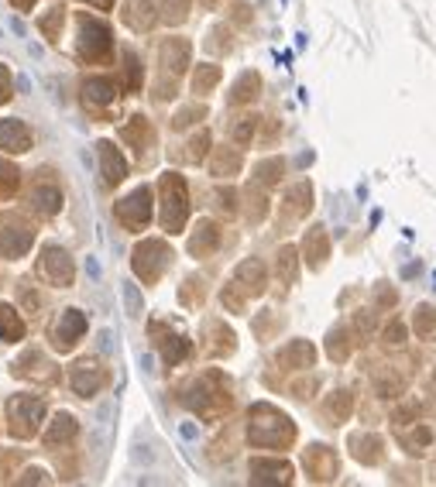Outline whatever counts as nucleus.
Listing matches in <instances>:
<instances>
[{"mask_svg": "<svg viewBox=\"0 0 436 487\" xmlns=\"http://www.w3.org/2000/svg\"><path fill=\"white\" fill-rule=\"evenodd\" d=\"M296 440V426L275 405H251L247 415V443L258 449H285Z\"/></svg>", "mask_w": 436, "mask_h": 487, "instance_id": "obj_1", "label": "nucleus"}, {"mask_svg": "<svg viewBox=\"0 0 436 487\" xmlns=\"http://www.w3.org/2000/svg\"><path fill=\"white\" fill-rule=\"evenodd\" d=\"M182 402L203 419H217V415H224L231 408V381L220 370H206L189 384Z\"/></svg>", "mask_w": 436, "mask_h": 487, "instance_id": "obj_2", "label": "nucleus"}, {"mask_svg": "<svg viewBox=\"0 0 436 487\" xmlns=\"http://www.w3.org/2000/svg\"><path fill=\"white\" fill-rule=\"evenodd\" d=\"M76 28H80V38H76V59L82 66H103L114 52V35L107 28V21L93 17V14H76Z\"/></svg>", "mask_w": 436, "mask_h": 487, "instance_id": "obj_3", "label": "nucleus"}, {"mask_svg": "<svg viewBox=\"0 0 436 487\" xmlns=\"http://www.w3.org/2000/svg\"><path fill=\"white\" fill-rule=\"evenodd\" d=\"M159 193H161V230L165 234H182L186 216H189V186L179 172H165L159 179Z\"/></svg>", "mask_w": 436, "mask_h": 487, "instance_id": "obj_4", "label": "nucleus"}, {"mask_svg": "<svg viewBox=\"0 0 436 487\" xmlns=\"http://www.w3.org/2000/svg\"><path fill=\"white\" fill-rule=\"evenodd\" d=\"M41 419H45V398L38 395H14L7 402V433L21 443L38 436Z\"/></svg>", "mask_w": 436, "mask_h": 487, "instance_id": "obj_5", "label": "nucleus"}, {"mask_svg": "<svg viewBox=\"0 0 436 487\" xmlns=\"http://www.w3.org/2000/svg\"><path fill=\"white\" fill-rule=\"evenodd\" d=\"M168 261H172V250H168V244L165 241H141L134 247V254H131V268H134V275L141 278L145 285H155L165 275V268H168Z\"/></svg>", "mask_w": 436, "mask_h": 487, "instance_id": "obj_6", "label": "nucleus"}, {"mask_svg": "<svg viewBox=\"0 0 436 487\" xmlns=\"http://www.w3.org/2000/svg\"><path fill=\"white\" fill-rule=\"evenodd\" d=\"M38 275L52 288H73V278H76V261L66 247L59 244H45L38 250Z\"/></svg>", "mask_w": 436, "mask_h": 487, "instance_id": "obj_7", "label": "nucleus"}, {"mask_svg": "<svg viewBox=\"0 0 436 487\" xmlns=\"http://www.w3.org/2000/svg\"><path fill=\"white\" fill-rule=\"evenodd\" d=\"M35 175H38V179L31 182L28 203H31V209H35L38 216L52 220V216H59V209L66 203V193H62V186H59V179H55L52 168H38Z\"/></svg>", "mask_w": 436, "mask_h": 487, "instance_id": "obj_8", "label": "nucleus"}, {"mask_svg": "<svg viewBox=\"0 0 436 487\" xmlns=\"http://www.w3.org/2000/svg\"><path fill=\"white\" fill-rule=\"evenodd\" d=\"M114 216L120 227H127L131 234L145 230L152 223V186H138L131 196H124L114 203Z\"/></svg>", "mask_w": 436, "mask_h": 487, "instance_id": "obj_9", "label": "nucleus"}, {"mask_svg": "<svg viewBox=\"0 0 436 487\" xmlns=\"http://www.w3.org/2000/svg\"><path fill=\"white\" fill-rule=\"evenodd\" d=\"M35 247V227L21 216H3L0 220V257L17 261Z\"/></svg>", "mask_w": 436, "mask_h": 487, "instance_id": "obj_10", "label": "nucleus"}, {"mask_svg": "<svg viewBox=\"0 0 436 487\" xmlns=\"http://www.w3.org/2000/svg\"><path fill=\"white\" fill-rule=\"evenodd\" d=\"M86 329H89V320H86L82 309H73V306L62 309L59 320H55V326H52V347H55L59 354H69L82 336H86Z\"/></svg>", "mask_w": 436, "mask_h": 487, "instance_id": "obj_11", "label": "nucleus"}, {"mask_svg": "<svg viewBox=\"0 0 436 487\" xmlns=\"http://www.w3.org/2000/svg\"><path fill=\"white\" fill-rule=\"evenodd\" d=\"M69 384L80 398H93L100 395V388L107 384V367L100 357H80L76 364L69 367Z\"/></svg>", "mask_w": 436, "mask_h": 487, "instance_id": "obj_12", "label": "nucleus"}, {"mask_svg": "<svg viewBox=\"0 0 436 487\" xmlns=\"http://www.w3.org/2000/svg\"><path fill=\"white\" fill-rule=\"evenodd\" d=\"M10 374L21 377V381H35V384H55L59 381V367L52 364L41 350H24L14 364H10Z\"/></svg>", "mask_w": 436, "mask_h": 487, "instance_id": "obj_13", "label": "nucleus"}, {"mask_svg": "<svg viewBox=\"0 0 436 487\" xmlns=\"http://www.w3.org/2000/svg\"><path fill=\"white\" fill-rule=\"evenodd\" d=\"M148 336L155 340V347H159L165 367H175L179 361H186V357H189V340H186V336H179L175 329H168L165 323H152V326H148Z\"/></svg>", "mask_w": 436, "mask_h": 487, "instance_id": "obj_14", "label": "nucleus"}, {"mask_svg": "<svg viewBox=\"0 0 436 487\" xmlns=\"http://www.w3.org/2000/svg\"><path fill=\"white\" fill-rule=\"evenodd\" d=\"M76 436H80V419L73 412H55V419L48 422L41 443L48 449H62V447H73Z\"/></svg>", "mask_w": 436, "mask_h": 487, "instance_id": "obj_15", "label": "nucleus"}, {"mask_svg": "<svg viewBox=\"0 0 436 487\" xmlns=\"http://www.w3.org/2000/svg\"><path fill=\"white\" fill-rule=\"evenodd\" d=\"M31 144H35V137H31L24 121H17V117H3L0 121V151L24 155V151H31Z\"/></svg>", "mask_w": 436, "mask_h": 487, "instance_id": "obj_16", "label": "nucleus"}, {"mask_svg": "<svg viewBox=\"0 0 436 487\" xmlns=\"http://www.w3.org/2000/svg\"><path fill=\"white\" fill-rule=\"evenodd\" d=\"M96 158H100V175H103V186H120L124 175H127V158L120 155V148L114 141H100L96 144Z\"/></svg>", "mask_w": 436, "mask_h": 487, "instance_id": "obj_17", "label": "nucleus"}, {"mask_svg": "<svg viewBox=\"0 0 436 487\" xmlns=\"http://www.w3.org/2000/svg\"><path fill=\"white\" fill-rule=\"evenodd\" d=\"M120 21H124L131 31L145 35V31L155 28L159 14H155V3H152V0H124V7H120Z\"/></svg>", "mask_w": 436, "mask_h": 487, "instance_id": "obj_18", "label": "nucleus"}, {"mask_svg": "<svg viewBox=\"0 0 436 487\" xmlns=\"http://www.w3.org/2000/svg\"><path fill=\"white\" fill-rule=\"evenodd\" d=\"M189 55H193V45L186 38H165L159 48V59L168 76H182L189 66Z\"/></svg>", "mask_w": 436, "mask_h": 487, "instance_id": "obj_19", "label": "nucleus"}, {"mask_svg": "<svg viewBox=\"0 0 436 487\" xmlns=\"http://www.w3.org/2000/svg\"><path fill=\"white\" fill-rule=\"evenodd\" d=\"M120 137H124L138 155H145V151L152 148V141H155V127L148 123V117L134 114V117H127V121L120 123Z\"/></svg>", "mask_w": 436, "mask_h": 487, "instance_id": "obj_20", "label": "nucleus"}, {"mask_svg": "<svg viewBox=\"0 0 436 487\" xmlns=\"http://www.w3.org/2000/svg\"><path fill=\"white\" fill-rule=\"evenodd\" d=\"M303 467H306V474L313 481H333L337 456H333V449H326V447H310L303 453Z\"/></svg>", "mask_w": 436, "mask_h": 487, "instance_id": "obj_21", "label": "nucleus"}, {"mask_svg": "<svg viewBox=\"0 0 436 487\" xmlns=\"http://www.w3.org/2000/svg\"><path fill=\"white\" fill-rule=\"evenodd\" d=\"M82 100L89 107H110L117 100V80L114 76H86L82 80Z\"/></svg>", "mask_w": 436, "mask_h": 487, "instance_id": "obj_22", "label": "nucleus"}, {"mask_svg": "<svg viewBox=\"0 0 436 487\" xmlns=\"http://www.w3.org/2000/svg\"><path fill=\"white\" fill-rule=\"evenodd\" d=\"M251 481L254 484H289L292 481V467L285 460H251Z\"/></svg>", "mask_w": 436, "mask_h": 487, "instance_id": "obj_23", "label": "nucleus"}, {"mask_svg": "<svg viewBox=\"0 0 436 487\" xmlns=\"http://www.w3.org/2000/svg\"><path fill=\"white\" fill-rule=\"evenodd\" d=\"M265 264L258 261V257H247V261H240L238 271H234V282L240 285V292L244 295H261L265 292Z\"/></svg>", "mask_w": 436, "mask_h": 487, "instance_id": "obj_24", "label": "nucleus"}, {"mask_svg": "<svg viewBox=\"0 0 436 487\" xmlns=\"http://www.w3.org/2000/svg\"><path fill=\"white\" fill-rule=\"evenodd\" d=\"M203 333H206V354H210V357H227V354H234L238 340H234V333L220 323V320H210V323L203 326Z\"/></svg>", "mask_w": 436, "mask_h": 487, "instance_id": "obj_25", "label": "nucleus"}, {"mask_svg": "<svg viewBox=\"0 0 436 487\" xmlns=\"http://www.w3.org/2000/svg\"><path fill=\"white\" fill-rule=\"evenodd\" d=\"M220 247V227L213 220H199L193 237H189V254L193 257H210Z\"/></svg>", "mask_w": 436, "mask_h": 487, "instance_id": "obj_26", "label": "nucleus"}, {"mask_svg": "<svg viewBox=\"0 0 436 487\" xmlns=\"http://www.w3.org/2000/svg\"><path fill=\"white\" fill-rule=\"evenodd\" d=\"M313 361H317V350H313V343H306V340H292V343L278 354V364L285 367V370L313 367Z\"/></svg>", "mask_w": 436, "mask_h": 487, "instance_id": "obj_27", "label": "nucleus"}, {"mask_svg": "<svg viewBox=\"0 0 436 487\" xmlns=\"http://www.w3.org/2000/svg\"><path fill=\"white\" fill-rule=\"evenodd\" d=\"M24 320L17 316V309L14 306H7V302H0V340L3 343H17V340H24Z\"/></svg>", "mask_w": 436, "mask_h": 487, "instance_id": "obj_28", "label": "nucleus"}, {"mask_svg": "<svg viewBox=\"0 0 436 487\" xmlns=\"http://www.w3.org/2000/svg\"><path fill=\"white\" fill-rule=\"evenodd\" d=\"M310 206H313V189H310V182H299V186L289 189V196H285V220L306 216Z\"/></svg>", "mask_w": 436, "mask_h": 487, "instance_id": "obj_29", "label": "nucleus"}, {"mask_svg": "<svg viewBox=\"0 0 436 487\" xmlns=\"http://www.w3.org/2000/svg\"><path fill=\"white\" fill-rule=\"evenodd\" d=\"M303 254H306L310 268H319V264L326 261V254H330V241H326V230H323V227H313V230L306 234V241H303Z\"/></svg>", "mask_w": 436, "mask_h": 487, "instance_id": "obj_30", "label": "nucleus"}, {"mask_svg": "<svg viewBox=\"0 0 436 487\" xmlns=\"http://www.w3.org/2000/svg\"><path fill=\"white\" fill-rule=\"evenodd\" d=\"M62 24H66V3H52V7L38 17V31L52 41V45L62 38Z\"/></svg>", "mask_w": 436, "mask_h": 487, "instance_id": "obj_31", "label": "nucleus"}, {"mask_svg": "<svg viewBox=\"0 0 436 487\" xmlns=\"http://www.w3.org/2000/svg\"><path fill=\"white\" fill-rule=\"evenodd\" d=\"M210 172L213 175H238L240 172V151L238 148H217L210 158Z\"/></svg>", "mask_w": 436, "mask_h": 487, "instance_id": "obj_32", "label": "nucleus"}, {"mask_svg": "<svg viewBox=\"0 0 436 487\" xmlns=\"http://www.w3.org/2000/svg\"><path fill=\"white\" fill-rule=\"evenodd\" d=\"M275 271H278V282L282 285H296V275H299V250L296 247H282L278 250Z\"/></svg>", "mask_w": 436, "mask_h": 487, "instance_id": "obj_33", "label": "nucleus"}, {"mask_svg": "<svg viewBox=\"0 0 436 487\" xmlns=\"http://www.w3.org/2000/svg\"><path fill=\"white\" fill-rule=\"evenodd\" d=\"M21 189V168L7 158H0V200H14Z\"/></svg>", "mask_w": 436, "mask_h": 487, "instance_id": "obj_34", "label": "nucleus"}, {"mask_svg": "<svg viewBox=\"0 0 436 487\" xmlns=\"http://www.w3.org/2000/svg\"><path fill=\"white\" fill-rule=\"evenodd\" d=\"M120 80H124V89L127 93H138L141 82H145V73H141V59L134 52H124V69H120Z\"/></svg>", "mask_w": 436, "mask_h": 487, "instance_id": "obj_35", "label": "nucleus"}, {"mask_svg": "<svg viewBox=\"0 0 436 487\" xmlns=\"http://www.w3.org/2000/svg\"><path fill=\"white\" fill-rule=\"evenodd\" d=\"M258 89H261L258 73H244V76L234 82V89H231V103H251V100L258 96Z\"/></svg>", "mask_w": 436, "mask_h": 487, "instance_id": "obj_36", "label": "nucleus"}, {"mask_svg": "<svg viewBox=\"0 0 436 487\" xmlns=\"http://www.w3.org/2000/svg\"><path fill=\"white\" fill-rule=\"evenodd\" d=\"M17 306H21V313L38 316L41 306H45V299H41V292L31 282H17Z\"/></svg>", "mask_w": 436, "mask_h": 487, "instance_id": "obj_37", "label": "nucleus"}, {"mask_svg": "<svg viewBox=\"0 0 436 487\" xmlns=\"http://www.w3.org/2000/svg\"><path fill=\"white\" fill-rule=\"evenodd\" d=\"M268 216V196H261V182H254L247 189V220L251 223H261Z\"/></svg>", "mask_w": 436, "mask_h": 487, "instance_id": "obj_38", "label": "nucleus"}, {"mask_svg": "<svg viewBox=\"0 0 436 487\" xmlns=\"http://www.w3.org/2000/svg\"><path fill=\"white\" fill-rule=\"evenodd\" d=\"M220 82V66H196V76H193V93H199V96H206L213 86Z\"/></svg>", "mask_w": 436, "mask_h": 487, "instance_id": "obj_39", "label": "nucleus"}, {"mask_svg": "<svg viewBox=\"0 0 436 487\" xmlns=\"http://www.w3.org/2000/svg\"><path fill=\"white\" fill-rule=\"evenodd\" d=\"M351 447H354V456L364 460V463H375V460L382 456V453H378V449H382V440H378V436H354Z\"/></svg>", "mask_w": 436, "mask_h": 487, "instance_id": "obj_40", "label": "nucleus"}, {"mask_svg": "<svg viewBox=\"0 0 436 487\" xmlns=\"http://www.w3.org/2000/svg\"><path fill=\"white\" fill-rule=\"evenodd\" d=\"M326 354H330L333 361H347V354H351V340H347V329H333V333L326 336Z\"/></svg>", "mask_w": 436, "mask_h": 487, "instance_id": "obj_41", "label": "nucleus"}, {"mask_svg": "<svg viewBox=\"0 0 436 487\" xmlns=\"http://www.w3.org/2000/svg\"><path fill=\"white\" fill-rule=\"evenodd\" d=\"M351 391H333V398L326 402V412H330V419L333 422H344L347 415H351Z\"/></svg>", "mask_w": 436, "mask_h": 487, "instance_id": "obj_42", "label": "nucleus"}, {"mask_svg": "<svg viewBox=\"0 0 436 487\" xmlns=\"http://www.w3.org/2000/svg\"><path fill=\"white\" fill-rule=\"evenodd\" d=\"M161 17L168 24H182L189 17V0H161Z\"/></svg>", "mask_w": 436, "mask_h": 487, "instance_id": "obj_43", "label": "nucleus"}, {"mask_svg": "<svg viewBox=\"0 0 436 487\" xmlns=\"http://www.w3.org/2000/svg\"><path fill=\"white\" fill-rule=\"evenodd\" d=\"M282 168H285L282 158H268V162H261L258 168H254V175H258L261 186H275L278 179H282Z\"/></svg>", "mask_w": 436, "mask_h": 487, "instance_id": "obj_44", "label": "nucleus"}, {"mask_svg": "<svg viewBox=\"0 0 436 487\" xmlns=\"http://www.w3.org/2000/svg\"><path fill=\"white\" fill-rule=\"evenodd\" d=\"M179 302L189 306V309H196L199 302H203V282L199 278H186V285L179 288Z\"/></svg>", "mask_w": 436, "mask_h": 487, "instance_id": "obj_45", "label": "nucleus"}, {"mask_svg": "<svg viewBox=\"0 0 436 487\" xmlns=\"http://www.w3.org/2000/svg\"><path fill=\"white\" fill-rule=\"evenodd\" d=\"M186 148H189V151H186V162H203L206 151H210V130H199Z\"/></svg>", "mask_w": 436, "mask_h": 487, "instance_id": "obj_46", "label": "nucleus"}, {"mask_svg": "<svg viewBox=\"0 0 436 487\" xmlns=\"http://www.w3.org/2000/svg\"><path fill=\"white\" fill-rule=\"evenodd\" d=\"M203 117H206V107H182V110L172 117V127L182 130V127H193V123L203 121Z\"/></svg>", "mask_w": 436, "mask_h": 487, "instance_id": "obj_47", "label": "nucleus"}, {"mask_svg": "<svg viewBox=\"0 0 436 487\" xmlns=\"http://www.w3.org/2000/svg\"><path fill=\"white\" fill-rule=\"evenodd\" d=\"M220 302L231 309V313H244V292H240L238 282H231L224 292H220Z\"/></svg>", "mask_w": 436, "mask_h": 487, "instance_id": "obj_48", "label": "nucleus"}, {"mask_svg": "<svg viewBox=\"0 0 436 487\" xmlns=\"http://www.w3.org/2000/svg\"><path fill=\"white\" fill-rule=\"evenodd\" d=\"M254 123H258V117H240V121L231 127V134H234L238 144H247V141L254 137Z\"/></svg>", "mask_w": 436, "mask_h": 487, "instance_id": "obj_49", "label": "nucleus"}, {"mask_svg": "<svg viewBox=\"0 0 436 487\" xmlns=\"http://www.w3.org/2000/svg\"><path fill=\"white\" fill-rule=\"evenodd\" d=\"M124 309H127V316H134V320H138L141 309H145V306H141V295H138L134 285H124Z\"/></svg>", "mask_w": 436, "mask_h": 487, "instance_id": "obj_50", "label": "nucleus"}, {"mask_svg": "<svg viewBox=\"0 0 436 487\" xmlns=\"http://www.w3.org/2000/svg\"><path fill=\"white\" fill-rule=\"evenodd\" d=\"M206 48H213V52H231V41H227V28H213V31L206 35Z\"/></svg>", "mask_w": 436, "mask_h": 487, "instance_id": "obj_51", "label": "nucleus"}, {"mask_svg": "<svg viewBox=\"0 0 436 487\" xmlns=\"http://www.w3.org/2000/svg\"><path fill=\"white\" fill-rule=\"evenodd\" d=\"M10 96H14V80H10V69H7V66H0V107H3V103H10Z\"/></svg>", "mask_w": 436, "mask_h": 487, "instance_id": "obj_52", "label": "nucleus"}, {"mask_svg": "<svg viewBox=\"0 0 436 487\" xmlns=\"http://www.w3.org/2000/svg\"><path fill=\"white\" fill-rule=\"evenodd\" d=\"M217 203H220V209H224L227 216H234V213H238V193H234V189H220V193H217Z\"/></svg>", "mask_w": 436, "mask_h": 487, "instance_id": "obj_53", "label": "nucleus"}, {"mask_svg": "<svg viewBox=\"0 0 436 487\" xmlns=\"http://www.w3.org/2000/svg\"><path fill=\"white\" fill-rule=\"evenodd\" d=\"M17 484H48V470H41V467H28V470L17 477Z\"/></svg>", "mask_w": 436, "mask_h": 487, "instance_id": "obj_54", "label": "nucleus"}, {"mask_svg": "<svg viewBox=\"0 0 436 487\" xmlns=\"http://www.w3.org/2000/svg\"><path fill=\"white\" fill-rule=\"evenodd\" d=\"M38 0H10V7H17V10H31Z\"/></svg>", "mask_w": 436, "mask_h": 487, "instance_id": "obj_55", "label": "nucleus"}, {"mask_svg": "<svg viewBox=\"0 0 436 487\" xmlns=\"http://www.w3.org/2000/svg\"><path fill=\"white\" fill-rule=\"evenodd\" d=\"M82 3H89V7H100V10H110V7H114V0H82Z\"/></svg>", "mask_w": 436, "mask_h": 487, "instance_id": "obj_56", "label": "nucleus"}, {"mask_svg": "<svg viewBox=\"0 0 436 487\" xmlns=\"http://www.w3.org/2000/svg\"><path fill=\"white\" fill-rule=\"evenodd\" d=\"M217 3H224V0H203V7H217Z\"/></svg>", "mask_w": 436, "mask_h": 487, "instance_id": "obj_57", "label": "nucleus"}]
</instances>
